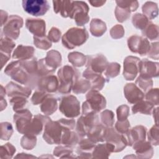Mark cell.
I'll return each instance as SVG.
<instances>
[{
  "mask_svg": "<svg viewBox=\"0 0 159 159\" xmlns=\"http://www.w3.org/2000/svg\"><path fill=\"white\" fill-rule=\"evenodd\" d=\"M135 83L139 88L143 91V92L149 91L153 86V81L152 78L143 77L140 75L136 80Z\"/></svg>",
  "mask_w": 159,
  "mask_h": 159,
  "instance_id": "b9f144b4",
  "label": "cell"
},
{
  "mask_svg": "<svg viewBox=\"0 0 159 159\" xmlns=\"http://www.w3.org/2000/svg\"><path fill=\"white\" fill-rule=\"evenodd\" d=\"M145 98L154 106L158 105V89H150L146 94Z\"/></svg>",
  "mask_w": 159,
  "mask_h": 159,
  "instance_id": "c3c4849f",
  "label": "cell"
},
{
  "mask_svg": "<svg viewBox=\"0 0 159 159\" xmlns=\"http://www.w3.org/2000/svg\"><path fill=\"white\" fill-rule=\"evenodd\" d=\"M154 105L148 101H140L135 103L132 107L133 114L140 112L144 114H151Z\"/></svg>",
  "mask_w": 159,
  "mask_h": 159,
  "instance_id": "1f68e13d",
  "label": "cell"
},
{
  "mask_svg": "<svg viewBox=\"0 0 159 159\" xmlns=\"http://www.w3.org/2000/svg\"><path fill=\"white\" fill-rule=\"evenodd\" d=\"M48 93L40 90L36 91L34 93L31 98V101L34 105L41 104L43 102V101L45 99V98L48 96Z\"/></svg>",
  "mask_w": 159,
  "mask_h": 159,
  "instance_id": "816d5d0a",
  "label": "cell"
},
{
  "mask_svg": "<svg viewBox=\"0 0 159 159\" xmlns=\"http://www.w3.org/2000/svg\"><path fill=\"white\" fill-rule=\"evenodd\" d=\"M68 58L69 61L75 66H83L86 61V57L77 52L69 53Z\"/></svg>",
  "mask_w": 159,
  "mask_h": 159,
  "instance_id": "8d00e7d4",
  "label": "cell"
},
{
  "mask_svg": "<svg viewBox=\"0 0 159 159\" xmlns=\"http://www.w3.org/2000/svg\"><path fill=\"white\" fill-rule=\"evenodd\" d=\"M139 72L143 77L152 78L158 76V63L150 61L146 58L139 62Z\"/></svg>",
  "mask_w": 159,
  "mask_h": 159,
  "instance_id": "2e32d148",
  "label": "cell"
},
{
  "mask_svg": "<svg viewBox=\"0 0 159 159\" xmlns=\"http://www.w3.org/2000/svg\"><path fill=\"white\" fill-rule=\"evenodd\" d=\"M132 21L134 27L142 30L147 26L150 22L148 19L143 14L139 13H137L133 16Z\"/></svg>",
  "mask_w": 159,
  "mask_h": 159,
  "instance_id": "f35d334b",
  "label": "cell"
},
{
  "mask_svg": "<svg viewBox=\"0 0 159 159\" xmlns=\"http://www.w3.org/2000/svg\"><path fill=\"white\" fill-rule=\"evenodd\" d=\"M96 146V143L89 140L88 138L87 139H82L78 143V147H77V153L80 155H88L92 154V152L93 151L94 147Z\"/></svg>",
  "mask_w": 159,
  "mask_h": 159,
  "instance_id": "d6a6232c",
  "label": "cell"
},
{
  "mask_svg": "<svg viewBox=\"0 0 159 159\" xmlns=\"http://www.w3.org/2000/svg\"><path fill=\"white\" fill-rule=\"evenodd\" d=\"M6 89L7 96L9 98L17 96H22L27 98L32 92L30 88L22 87L13 82L9 83L6 86Z\"/></svg>",
  "mask_w": 159,
  "mask_h": 159,
  "instance_id": "cb8c5ba5",
  "label": "cell"
},
{
  "mask_svg": "<svg viewBox=\"0 0 159 159\" xmlns=\"http://www.w3.org/2000/svg\"><path fill=\"white\" fill-rule=\"evenodd\" d=\"M37 139L35 136L25 135L21 139V145L26 150L32 149L36 144Z\"/></svg>",
  "mask_w": 159,
  "mask_h": 159,
  "instance_id": "f6af8a7d",
  "label": "cell"
},
{
  "mask_svg": "<svg viewBox=\"0 0 159 159\" xmlns=\"http://www.w3.org/2000/svg\"><path fill=\"white\" fill-rule=\"evenodd\" d=\"M73 19L75 20L77 25L82 26L89 22V17L88 16V12H81L76 14Z\"/></svg>",
  "mask_w": 159,
  "mask_h": 159,
  "instance_id": "681fc988",
  "label": "cell"
},
{
  "mask_svg": "<svg viewBox=\"0 0 159 159\" xmlns=\"http://www.w3.org/2000/svg\"><path fill=\"white\" fill-rule=\"evenodd\" d=\"M16 152V148L11 143H7L4 145H2L1 147V154L9 155V158L12 157V155Z\"/></svg>",
  "mask_w": 159,
  "mask_h": 159,
  "instance_id": "6f0895ef",
  "label": "cell"
},
{
  "mask_svg": "<svg viewBox=\"0 0 159 159\" xmlns=\"http://www.w3.org/2000/svg\"><path fill=\"white\" fill-rule=\"evenodd\" d=\"M50 118L40 114L36 115L32 119L30 124L25 135L36 136L40 134L45 124L50 121Z\"/></svg>",
  "mask_w": 159,
  "mask_h": 159,
  "instance_id": "ac0fdd59",
  "label": "cell"
},
{
  "mask_svg": "<svg viewBox=\"0 0 159 159\" xmlns=\"http://www.w3.org/2000/svg\"><path fill=\"white\" fill-rule=\"evenodd\" d=\"M9 54L4 53L1 52V68L3 67V66L6 63V62L9 60L10 58Z\"/></svg>",
  "mask_w": 159,
  "mask_h": 159,
  "instance_id": "91938a15",
  "label": "cell"
},
{
  "mask_svg": "<svg viewBox=\"0 0 159 159\" xmlns=\"http://www.w3.org/2000/svg\"><path fill=\"white\" fill-rule=\"evenodd\" d=\"M158 108L157 107L153 111V118H154V119L155 120V122H156L155 124H157V125H158Z\"/></svg>",
  "mask_w": 159,
  "mask_h": 159,
  "instance_id": "be15d7a7",
  "label": "cell"
},
{
  "mask_svg": "<svg viewBox=\"0 0 159 159\" xmlns=\"http://www.w3.org/2000/svg\"><path fill=\"white\" fill-rule=\"evenodd\" d=\"M117 6L115 9V15L117 20L120 22H123L127 20L130 13L137 10L139 2L137 1H116Z\"/></svg>",
  "mask_w": 159,
  "mask_h": 159,
  "instance_id": "9c48e42d",
  "label": "cell"
},
{
  "mask_svg": "<svg viewBox=\"0 0 159 159\" xmlns=\"http://www.w3.org/2000/svg\"><path fill=\"white\" fill-rule=\"evenodd\" d=\"M39 89L45 93H53L58 88L59 82L57 78L52 75L42 77L38 82Z\"/></svg>",
  "mask_w": 159,
  "mask_h": 159,
  "instance_id": "44dd1931",
  "label": "cell"
},
{
  "mask_svg": "<svg viewBox=\"0 0 159 159\" xmlns=\"http://www.w3.org/2000/svg\"><path fill=\"white\" fill-rule=\"evenodd\" d=\"M158 125H154L148 132V139L149 142L155 145L158 144Z\"/></svg>",
  "mask_w": 159,
  "mask_h": 159,
  "instance_id": "7dc6e473",
  "label": "cell"
},
{
  "mask_svg": "<svg viewBox=\"0 0 159 159\" xmlns=\"http://www.w3.org/2000/svg\"><path fill=\"white\" fill-rule=\"evenodd\" d=\"M53 154L57 155L58 157H61V155H64L63 157H65V155L67 154H73V152L70 147L65 146H59L55 148L53 151Z\"/></svg>",
  "mask_w": 159,
  "mask_h": 159,
  "instance_id": "11a10c76",
  "label": "cell"
},
{
  "mask_svg": "<svg viewBox=\"0 0 159 159\" xmlns=\"http://www.w3.org/2000/svg\"><path fill=\"white\" fill-rule=\"evenodd\" d=\"M83 76L90 81L91 89L96 91L101 90L106 83V80L101 73L94 72L88 68L83 72Z\"/></svg>",
  "mask_w": 159,
  "mask_h": 159,
  "instance_id": "d6986e66",
  "label": "cell"
},
{
  "mask_svg": "<svg viewBox=\"0 0 159 159\" xmlns=\"http://www.w3.org/2000/svg\"><path fill=\"white\" fill-rule=\"evenodd\" d=\"M134 149L139 157L140 158H151L153 151L151 143L145 140H140L135 142L134 145Z\"/></svg>",
  "mask_w": 159,
  "mask_h": 159,
  "instance_id": "603a6c76",
  "label": "cell"
},
{
  "mask_svg": "<svg viewBox=\"0 0 159 159\" xmlns=\"http://www.w3.org/2000/svg\"><path fill=\"white\" fill-rule=\"evenodd\" d=\"M129 115V107L127 105H122L117 109V117L118 120L127 119Z\"/></svg>",
  "mask_w": 159,
  "mask_h": 159,
  "instance_id": "f5cc1de1",
  "label": "cell"
},
{
  "mask_svg": "<svg viewBox=\"0 0 159 159\" xmlns=\"http://www.w3.org/2000/svg\"><path fill=\"white\" fill-rule=\"evenodd\" d=\"M106 128L102 124H98L89 130L86 136L96 144L98 142H104Z\"/></svg>",
  "mask_w": 159,
  "mask_h": 159,
  "instance_id": "484cf974",
  "label": "cell"
},
{
  "mask_svg": "<svg viewBox=\"0 0 159 159\" xmlns=\"http://www.w3.org/2000/svg\"><path fill=\"white\" fill-rule=\"evenodd\" d=\"M86 101L82 105V114L92 112L98 113L106 106L105 98L98 91L91 89L86 94Z\"/></svg>",
  "mask_w": 159,
  "mask_h": 159,
  "instance_id": "3957f363",
  "label": "cell"
},
{
  "mask_svg": "<svg viewBox=\"0 0 159 159\" xmlns=\"http://www.w3.org/2000/svg\"><path fill=\"white\" fill-rule=\"evenodd\" d=\"M34 52L35 50L32 47L19 45L14 50L12 58L19 60L20 61L28 60L32 58Z\"/></svg>",
  "mask_w": 159,
  "mask_h": 159,
  "instance_id": "d4e9b609",
  "label": "cell"
},
{
  "mask_svg": "<svg viewBox=\"0 0 159 159\" xmlns=\"http://www.w3.org/2000/svg\"><path fill=\"white\" fill-rule=\"evenodd\" d=\"M99 123L98 113L92 112L86 114H82L78 119L76 124V132L80 137L86 136L89 130Z\"/></svg>",
  "mask_w": 159,
  "mask_h": 159,
  "instance_id": "8992f818",
  "label": "cell"
},
{
  "mask_svg": "<svg viewBox=\"0 0 159 159\" xmlns=\"http://www.w3.org/2000/svg\"><path fill=\"white\" fill-rule=\"evenodd\" d=\"M15 47V43L12 39L1 35V52L9 54Z\"/></svg>",
  "mask_w": 159,
  "mask_h": 159,
  "instance_id": "60d3db41",
  "label": "cell"
},
{
  "mask_svg": "<svg viewBox=\"0 0 159 159\" xmlns=\"http://www.w3.org/2000/svg\"><path fill=\"white\" fill-rule=\"evenodd\" d=\"M88 38V32L85 28L72 27L62 37V43L68 49H72L83 44Z\"/></svg>",
  "mask_w": 159,
  "mask_h": 159,
  "instance_id": "7a4b0ae2",
  "label": "cell"
},
{
  "mask_svg": "<svg viewBox=\"0 0 159 159\" xmlns=\"http://www.w3.org/2000/svg\"><path fill=\"white\" fill-rule=\"evenodd\" d=\"M10 102L12 106L14 111L19 112L25 109V106L27 104V98L22 96H17L12 97L10 99Z\"/></svg>",
  "mask_w": 159,
  "mask_h": 159,
  "instance_id": "d590c367",
  "label": "cell"
},
{
  "mask_svg": "<svg viewBox=\"0 0 159 159\" xmlns=\"http://www.w3.org/2000/svg\"><path fill=\"white\" fill-rule=\"evenodd\" d=\"M142 34L151 40L157 39L158 37V25L150 22L147 26L142 30Z\"/></svg>",
  "mask_w": 159,
  "mask_h": 159,
  "instance_id": "74e56055",
  "label": "cell"
},
{
  "mask_svg": "<svg viewBox=\"0 0 159 159\" xmlns=\"http://www.w3.org/2000/svg\"><path fill=\"white\" fill-rule=\"evenodd\" d=\"M4 73L19 83L27 84L29 81V74L21 66L20 61L11 62L6 68Z\"/></svg>",
  "mask_w": 159,
  "mask_h": 159,
  "instance_id": "8fae6325",
  "label": "cell"
},
{
  "mask_svg": "<svg viewBox=\"0 0 159 159\" xmlns=\"http://www.w3.org/2000/svg\"><path fill=\"white\" fill-rule=\"evenodd\" d=\"M32 115L27 109L17 112L14 116V122L17 130L22 134L27 132L32 121Z\"/></svg>",
  "mask_w": 159,
  "mask_h": 159,
  "instance_id": "4fadbf2b",
  "label": "cell"
},
{
  "mask_svg": "<svg viewBox=\"0 0 159 159\" xmlns=\"http://www.w3.org/2000/svg\"><path fill=\"white\" fill-rule=\"evenodd\" d=\"M147 129L143 125H137L127 131L124 134L127 139V145L132 146L135 142L145 140Z\"/></svg>",
  "mask_w": 159,
  "mask_h": 159,
  "instance_id": "ffe728a7",
  "label": "cell"
},
{
  "mask_svg": "<svg viewBox=\"0 0 159 159\" xmlns=\"http://www.w3.org/2000/svg\"><path fill=\"white\" fill-rule=\"evenodd\" d=\"M91 88V83L88 80L78 79L74 83L72 89L75 94L84 93Z\"/></svg>",
  "mask_w": 159,
  "mask_h": 159,
  "instance_id": "e575fe53",
  "label": "cell"
},
{
  "mask_svg": "<svg viewBox=\"0 0 159 159\" xmlns=\"http://www.w3.org/2000/svg\"><path fill=\"white\" fill-rule=\"evenodd\" d=\"M34 43L37 48L42 50H47L52 46L51 41L46 36L41 37L34 36Z\"/></svg>",
  "mask_w": 159,
  "mask_h": 159,
  "instance_id": "7bdbcfd3",
  "label": "cell"
},
{
  "mask_svg": "<svg viewBox=\"0 0 159 159\" xmlns=\"http://www.w3.org/2000/svg\"><path fill=\"white\" fill-rule=\"evenodd\" d=\"M23 19L17 15L11 16L4 24L2 32L4 36L12 40L18 38L20 34V29L22 27Z\"/></svg>",
  "mask_w": 159,
  "mask_h": 159,
  "instance_id": "30bf717a",
  "label": "cell"
},
{
  "mask_svg": "<svg viewBox=\"0 0 159 159\" xmlns=\"http://www.w3.org/2000/svg\"><path fill=\"white\" fill-rule=\"evenodd\" d=\"M130 129V123L128 119L118 120L115 125V129L122 134H125Z\"/></svg>",
  "mask_w": 159,
  "mask_h": 159,
  "instance_id": "f907efd6",
  "label": "cell"
},
{
  "mask_svg": "<svg viewBox=\"0 0 159 159\" xmlns=\"http://www.w3.org/2000/svg\"><path fill=\"white\" fill-rule=\"evenodd\" d=\"M25 25L34 36L38 37L45 36V22L43 20L29 18L26 20Z\"/></svg>",
  "mask_w": 159,
  "mask_h": 159,
  "instance_id": "7402d4cb",
  "label": "cell"
},
{
  "mask_svg": "<svg viewBox=\"0 0 159 159\" xmlns=\"http://www.w3.org/2000/svg\"><path fill=\"white\" fill-rule=\"evenodd\" d=\"M80 73L77 69L65 65L61 68L58 71V91L62 94L70 93L75 81L79 78Z\"/></svg>",
  "mask_w": 159,
  "mask_h": 159,
  "instance_id": "6da1fadb",
  "label": "cell"
},
{
  "mask_svg": "<svg viewBox=\"0 0 159 159\" xmlns=\"http://www.w3.org/2000/svg\"><path fill=\"white\" fill-rule=\"evenodd\" d=\"M102 124L106 127H112L114 123V113L109 110L104 111L100 115Z\"/></svg>",
  "mask_w": 159,
  "mask_h": 159,
  "instance_id": "ab89813d",
  "label": "cell"
},
{
  "mask_svg": "<svg viewBox=\"0 0 159 159\" xmlns=\"http://www.w3.org/2000/svg\"><path fill=\"white\" fill-rule=\"evenodd\" d=\"M13 132V128L11 124L6 122L1 124V138L2 140H9Z\"/></svg>",
  "mask_w": 159,
  "mask_h": 159,
  "instance_id": "ee69618b",
  "label": "cell"
},
{
  "mask_svg": "<svg viewBox=\"0 0 159 159\" xmlns=\"http://www.w3.org/2000/svg\"><path fill=\"white\" fill-rule=\"evenodd\" d=\"M127 43L130 51L139 53L140 55H147L150 48V45L147 39L137 35L130 37L128 39Z\"/></svg>",
  "mask_w": 159,
  "mask_h": 159,
  "instance_id": "7c38bea8",
  "label": "cell"
},
{
  "mask_svg": "<svg viewBox=\"0 0 159 159\" xmlns=\"http://www.w3.org/2000/svg\"><path fill=\"white\" fill-rule=\"evenodd\" d=\"M86 58V67L98 73L101 74L109 65L106 58L102 54L87 56Z\"/></svg>",
  "mask_w": 159,
  "mask_h": 159,
  "instance_id": "5bb4252c",
  "label": "cell"
},
{
  "mask_svg": "<svg viewBox=\"0 0 159 159\" xmlns=\"http://www.w3.org/2000/svg\"><path fill=\"white\" fill-rule=\"evenodd\" d=\"M79 137L80 136L78 134L73 132V130L66 127L61 137V143L69 147H73L78 142Z\"/></svg>",
  "mask_w": 159,
  "mask_h": 159,
  "instance_id": "83f0119b",
  "label": "cell"
},
{
  "mask_svg": "<svg viewBox=\"0 0 159 159\" xmlns=\"http://www.w3.org/2000/svg\"><path fill=\"white\" fill-rule=\"evenodd\" d=\"M61 37V32L57 27H52L48 32V38L53 42H58Z\"/></svg>",
  "mask_w": 159,
  "mask_h": 159,
  "instance_id": "9f6ffc18",
  "label": "cell"
},
{
  "mask_svg": "<svg viewBox=\"0 0 159 159\" xmlns=\"http://www.w3.org/2000/svg\"><path fill=\"white\" fill-rule=\"evenodd\" d=\"M140 59L136 57L129 56L124 61L123 75L126 80H134L139 73Z\"/></svg>",
  "mask_w": 159,
  "mask_h": 159,
  "instance_id": "9a60e30c",
  "label": "cell"
},
{
  "mask_svg": "<svg viewBox=\"0 0 159 159\" xmlns=\"http://www.w3.org/2000/svg\"><path fill=\"white\" fill-rule=\"evenodd\" d=\"M7 106V103L6 100L3 99V98H1V110L2 111Z\"/></svg>",
  "mask_w": 159,
  "mask_h": 159,
  "instance_id": "e7e4bbea",
  "label": "cell"
},
{
  "mask_svg": "<svg viewBox=\"0 0 159 159\" xmlns=\"http://www.w3.org/2000/svg\"><path fill=\"white\" fill-rule=\"evenodd\" d=\"M124 93L127 101L130 104H135L143 100L144 93L135 84L127 83L124 86Z\"/></svg>",
  "mask_w": 159,
  "mask_h": 159,
  "instance_id": "e0dca14e",
  "label": "cell"
},
{
  "mask_svg": "<svg viewBox=\"0 0 159 159\" xmlns=\"http://www.w3.org/2000/svg\"><path fill=\"white\" fill-rule=\"evenodd\" d=\"M120 66L117 63H111L108 65L105 71V76L109 78H114L118 75L120 72Z\"/></svg>",
  "mask_w": 159,
  "mask_h": 159,
  "instance_id": "bcb514c9",
  "label": "cell"
},
{
  "mask_svg": "<svg viewBox=\"0 0 159 159\" xmlns=\"http://www.w3.org/2000/svg\"><path fill=\"white\" fill-rule=\"evenodd\" d=\"M148 56L151 58H154L158 60V43L156 42L150 45V48L148 53H147Z\"/></svg>",
  "mask_w": 159,
  "mask_h": 159,
  "instance_id": "680465c9",
  "label": "cell"
},
{
  "mask_svg": "<svg viewBox=\"0 0 159 159\" xmlns=\"http://www.w3.org/2000/svg\"><path fill=\"white\" fill-rule=\"evenodd\" d=\"M59 110L66 117H76L80 114V102L73 95L65 96L61 99Z\"/></svg>",
  "mask_w": 159,
  "mask_h": 159,
  "instance_id": "5b68a950",
  "label": "cell"
},
{
  "mask_svg": "<svg viewBox=\"0 0 159 159\" xmlns=\"http://www.w3.org/2000/svg\"><path fill=\"white\" fill-rule=\"evenodd\" d=\"M111 152H114L113 146L106 143L105 144L96 145L92 154L94 158H107Z\"/></svg>",
  "mask_w": 159,
  "mask_h": 159,
  "instance_id": "f546056e",
  "label": "cell"
},
{
  "mask_svg": "<svg viewBox=\"0 0 159 159\" xmlns=\"http://www.w3.org/2000/svg\"><path fill=\"white\" fill-rule=\"evenodd\" d=\"M58 107L57 100L52 94H48L41 103L40 109L45 115H51L56 111Z\"/></svg>",
  "mask_w": 159,
  "mask_h": 159,
  "instance_id": "4316f807",
  "label": "cell"
},
{
  "mask_svg": "<svg viewBox=\"0 0 159 159\" xmlns=\"http://www.w3.org/2000/svg\"><path fill=\"white\" fill-rule=\"evenodd\" d=\"M89 2L93 7H100L103 6L106 3V1L93 0V1H89Z\"/></svg>",
  "mask_w": 159,
  "mask_h": 159,
  "instance_id": "94428289",
  "label": "cell"
},
{
  "mask_svg": "<svg viewBox=\"0 0 159 159\" xmlns=\"http://www.w3.org/2000/svg\"><path fill=\"white\" fill-rule=\"evenodd\" d=\"M107 27L104 22L98 19H93L90 23V32L93 36L100 37L106 31Z\"/></svg>",
  "mask_w": 159,
  "mask_h": 159,
  "instance_id": "4dcf8cb0",
  "label": "cell"
},
{
  "mask_svg": "<svg viewBox=\"0 0 159 159\" xmlns=\"http://www.w3.org/2000/svg\"><path fill=\"white\" fill-rule=\"evenodd\" d=\"M66 127L58 120L52 121L50 120L44 127L43 138L49 144H60L61 143L63 131Z\"/></svg>",
  "mask_w": 159,
  "mask_h": 159,
  "instance_id": "277c9868",
  "label": "cell"
},
{
  "mask_svg": "<svg viewBox=\"0 0 159 159\" xmlns=\"http://www.w3.org/2000/svg\"><path fill=\"white\" fill-rule=\"evenodd\" d=\"M1 26H2L4 25V24H5L6 23V22L8 20V15L7 13L5 11H4L3 10L1 11Z\"/></svg>",
  "mask_w": 159,
  "mask_h": 159,
  "instance_id": "6125c7cd",
  "label": "cell"
},
{
  "mask_svg": "<svg viewBox=\"0 0 159 159\" xmlns=\"http://www.w3.org/2000/svg\"><path fill=\"white\" fill-rule=\"evenodd\" d=\"M22 4L24 11L34 16H43L50 9V5L46 0H24Z\"/></svg>",
  "mask_w": 159,
  "mask_h": 159,
  "instance_id": "ba28073f",
  "label": "cell"
},
{
  "mask_svg": "<svg viewBox=\"0 0 159 159\" xmlns=\"http://www.w3.org/2000/svg\"><path fill=\"white\" fill-rule=\"evenodd\" d=\"M45 59L46 65L52 70L55 71L61 63V54L56 50H50L47 53Z\"/></svg>",
  "mask_w": 159,
  "mask_h": 159,
  "instance_id": "f1b7e54d",
  "label": "cell"
},
{
  "mask_svg": "<svg viewBox=\"0 0 159 159\" xmlns=\"http://www.w3.org/2000/svg\"><path fill=\"white\" fill-rule=\"evenodd\" d=\"M104 141L113 146L114 152L122 151L127 145V141L125 135L112 127L106 128Z\"/></svg>",
  "mask_w": 159,
  "mask_h": 159,
  "instance_id": "52a82bcc",
  "label": "cell"
},
{
  "mask_svg": "<svg viewBox=\"0 0 159 159\" xmlns=\"http://www.w3.org/2000/svg\"><path fill=\"white\" fill-rule=\"evenodd\" d=\"M143 15L148 19H153L158 15V6L155 2L147 1L142 6Z\"/></svg>",
  "mask_w": 159,
  "mask_h": 159,
  "instance_id": "836d02e7",
  "label": "cell"
},
{
  "mask_svg": "<svg viewBox=\"0 0 159 159\" xmlns=\"http://www.w3.org/2000/svg\"><path fill=\"white\" fill-rule=\"evenodd\" d=\"M110 34H111V36L113 39H120L123 37L124 34V30L123 27L121 25L117 24L111 29Z\"/></svg>",
  "mask_w": 159,
  "mask_h": 159,
  "instance_id": "db71d44e",
  "label": "cell"
}]
</instances>
